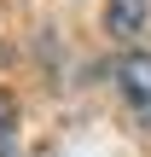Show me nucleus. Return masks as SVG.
I'll return each mask as SVG.
<instances>
[{
  "label": "nucleus",
  "instance_id": "f257e3e1",
  "mask_svg": "<svg viewBox=\"0 0 151 157\" xmlns=\"http://www.w3.org/2000/svg\"><path fill=\"white\" fill-rule=\"evenodd\" d=\"M116 93L128 105V117L151 128V52H122L116 58Z\"/></svg>",
  "mask_w": 151,
  "mask_h": 157
},
{
  "label": "nucleus",
  "instance_id": "f03ea898",
  "mask_svg": "<svg viewBox=\"0 0 151 157\" xmlns=\"http://www.w3.org/2000/svg\"><path fill=\"white\" fill-rule=\"evenodd\" d=\"M145 23H151V0H105V29L116 41L145 35Z\"/></svg>",
  "mask_w": 151,
  "mask_h": 157
},
{
  "label": "nucleus",
  "instance_id": "7ed1b4c3",
  "mask_svg": "<svg viewBox=\"0 0 151 157\" xmlns=\"http://www.w3.org/2000/svg\"><path fill=\"white\" fill-rule=\"evenodd\" d=\"M12 134H17V99H12V93L0 87V146H6Z\"/></svg>",
  "mask_w": 151,
  "mask_h": 157
}]
</instances>
